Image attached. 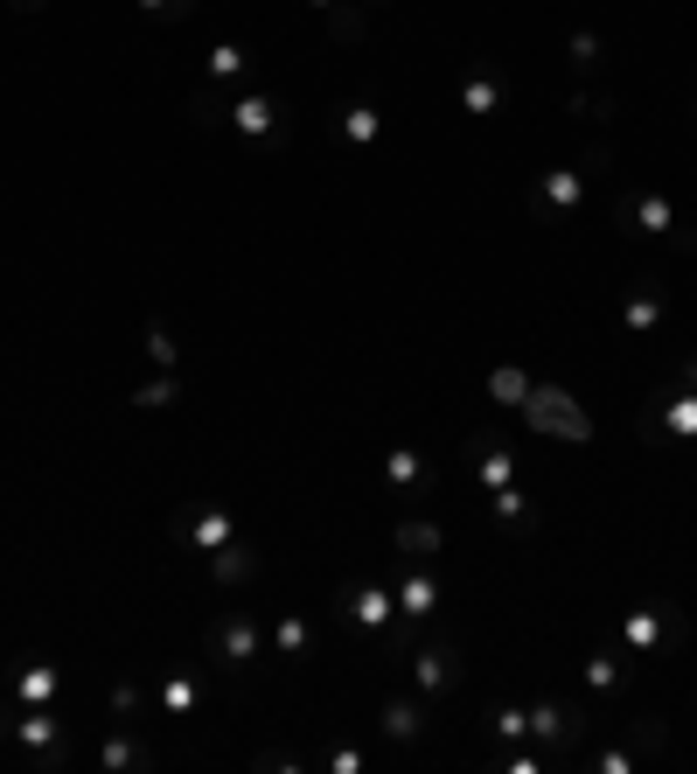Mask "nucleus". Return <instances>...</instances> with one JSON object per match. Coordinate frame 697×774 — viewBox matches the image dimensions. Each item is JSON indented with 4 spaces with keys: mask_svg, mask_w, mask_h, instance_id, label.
<instances>
[{
    "mask_svg": "<svg viewBox=\"0 0 697 774\" xmlns=\"http://www.w3.org/2000/svg\"><path fill=\"white\" fill-rule=\"evenodd\" d=\"M98 761H105V767H154V753H147V747H132L126 733H112L105 747H98Z\"/></svg>",
    "mask_w": 697,
    "mask_h": 774,
    "instance_id": "obj_21",
    "label": "nucleus"
},
{
    "mask_svg": "<svg viewBox=\"0 0 697 774\" xmlns=\"http://www.w3.org/2000/svg\"><path fill=\"white\" fill-rule=\"evenodd\" d=\"M530 733H537V739H552V747H558V753H572V739H579V733H586V719H579V712H572V705H558V698H544V705H537V712H530Z\"/></svg>",
    "mask_w": 697,
    "mask_h": 774,
    "instance_id": "obj_6",
    "label": "nucleus"
},
{
    "mask_svg": "<svg viewBox=\"0 0 697 774\" xmlns=\"http://www.w3.org/2000/svg\"><path fill=\"white\" fill-rule=\"evenodd\" d=\"M391 593H397V621H405V629L433 621V607H440V580H433V572H405Z\"/></svg>",
    "mask_w": 697,
    "mask_h": 774,
    "instance_id": "obj_5",
    "label": "nucleus"
},
{
    "mask_svg": "<svg viewBox=\"0 0 697 774\" xmlns=\"http://www.w3.org/2000/svg\"><path fill=\"white\" fill-rule=\"evenodd\" d=\"M440 545H446V537H440V523H433V517H405V523H397V551H405L411 566L440 558Z\"/></svg>",
    "mask_w": 697,
    "mask_h": 774,
    "instance_id": "obj_10",
    "label": "nucleus"
},
{
    "mask_svg": "<svg viewBox=\"0 0 697 774\" xmlns=\"http://www.w3.org/2000/svg\"><path fill=\"white\" fill-rule=\"evenodd\" d=\"M112 712H119V719H140V712H147V698H140L132 684H112Z\"/></svg>",
    "mask_w": 697,
    "mask_h": 774,
    "instance_id": "obj_36",
    "label": "nucleus"
},
{
    "mask_svg": "<svg viewBox=\"0 0 697 774\" xmlns=\"http://www.w3.org/2000/svg\"><path fill=\"white\" fill-rule=\"evenodd\" d=\"M662 426H670L676 440H697V391H690V384H684V398L662 405Z\"/></svg>",
    "mask_w": 697,
    "mask_h": 774,
    "instance_id": "obj_20",
    "label": "nucleus"
},
{
    "mask_svg": "<svg viewBox=\"0 0 697 774\" xmlns=\"http://www.w3.org/2000/svg\"><path fill=\"white\" fill-rule=\"evenodd\" d=\"M195 698H203V684H195L189 670H181V677H168V684H161V705H168V712H181V719L195 712Z\"/></svg>",
    "mask_w": 697,
    "mask_h": 774,
    "instance_id": "obj_26",
    "label": "nucleus"
},
{
    "mask_svg": "<svg viewBox=\"0 0 697 774\" xmlns=\"http://www.w3.org/2000/svg\"><path fill=\"white\" fill-rule=\"evenodd\" d=\"M8 8H14V14H42L49 0H8Z\"/></svg>",
    "mask_w": 697,
    "mask_h": 774,
    "instance_id": "obj_41",
    "label": "nucleus"
},
{
    "mask_svg": "<svg viewBox=\"0 0 697 774\" xmlns=\"http://www.w3.org/2000/svg\"><path fill=\"white\" fill-rule=\"evenodd\" d=\"M474 447H481V482H489V488H509V482H517V454H509L503 440H474Z\"/></svg>",
    "mask_w": 697,
    "mask_h": 774,
    "instance_id": "obj_13",
    "label": "nucleus"
},
{
    "mask_svg": "<svg viewBox=\"0 0 697 774\" xmlns=\"http://www.w3.org/2000/svg\"><path fill=\"white\" fill-rule=\"evenodd\" d=\"M579 195H586V175L579 168H544V203L552 210H579Z\"/></svg>",
    "mask_w": 697,
    "mask_h": 774,
    "instance_id": "obj_14",
    "label": "nucleus"
},
{
    "mask_svg": "<svg viewBox=\"0 0 697 774\" xmlns=\"http://www.w3.org/2000/svg\"><path fill=\"white\" fill-rule=\"evenodd\" d=\"M377 126H384V119H377V105H348L335 134H342L348 147H370V140H377Z\"/></svg>",
    "mask_w": 697,
    "mask_h": 774,
    "instance_id": "obj_19",
    "label": "nucleus"
},
{
    "mask_svg": "<svg viewBox=\"0 0 697 774\" xmlns=\"http://www.w3.org/2000/svg\"><path fill=\"white\" fill-rule=\"evenodd\" d=\"M342 614L356 621V629L384 635V629H397V593H391V586H377V580H363V586H348V593H342Z\"/></svg>",
    "mask_w": 697,
    "mask_h": 774,
    "instance_id": "obj_2",
    "label": "nucleus"
},
{
    "mask_svg": "<svg viewBox=\"0 0 697 774\" xmlns=\"http://www.w3.org/2000/svg\"><path fill=\"white\" fill-rule=\"evenodd\" d=\"M384 733H391V739H411V733H419V712H411L405 698H391V705H384Z\"/></svg>",
    "mask_w": 697,
    "mask_h": 774,
    "instance_id": "obj_31",
    "label": "nucleus"
},
{
    "mask_svg": "<svg viewBox=\"0 0 697 774\" xmlns=\"http://www.w3.org/2000/svg\"><path fill=\"white\" fill-rule=\"evenodd\" d=\"M523 426H537V433L566 440V447H593V419H586V405H579L572 391H558V384H530V398H523Z\"/></svg>",
    "mask_w": 697,
    "mask_h": 774,
    "instance_id": "obj_1",
    "label": "nucleus"
},
{
    "mask_svg": "<svg viewBox=\"0 0 697 774\" xmlns=\"http://www.w3.org/2000/svg\"><path fill=\"white\" fill-rule=\"evenodd\" d=\"M230 126H238V134L244 140H265V134H273V126H279V105H273V98H238V105H230Z\"/></svg>",
    "mask_w": 697,
    "mask_h": 774,
    "instance_id": "obj_11",
    "label": "nucleus"
},
{
    "mask_svg": "<svg viewBox=\"0 0 697 774\" xmlns=\"http://www.w3.org/2000/svg\"><path fill=\"white\" fill-rule=\"evenodd\" d=\"M600 767H607V774H628V767H635V747H607Z\"/></svg>",
    "mask_w": 697,
    "mask_h": 774,
    "instance_id": "obj_37",
    "label": "nucleus"
},
{
    "mask_svg": "<svg viewBox=\"0 0 697 774\" xmlns=\"http://www.w3.org/2000/svg\"><path fill=\"white\" fill-rule=\"evenodd\" d=\"M495 733H503V739H523L530 719H523V712H503V719H495Z\"/></svg>",
    "mask_w": 697,
    "mask_h": 774,
    "instance_id": "obj_38",
    "label": "nucleus"
},
{
    "mask_svg": "<svg viewBox=\"0 0 697 774\" xmlns=\"http://www.w3.org/2000/svg\"><path fill=\"white\" fill-rule=\"evenodd\" d=\"M566 49H572V63H579V71H600V36H586V28H579V36H572Z\"/></svg>",
    "mask_w": 697,
    "mask_h": 774,
    "instance_id": "obj_35",
    "label": "nucleus"
},
{
    "mask_svg": "<svg viewBox=\"0 0 697 774\" xmlns=\"http://www.w3.org/2000/svg\"><path fill=\"white\" fill-rule=\"evenodd\" d=\"M489 398H495V405H517V411H523V398H530V377L503 364V370L489 377Z\"/></svg>",
    "mask_w": 697,
    "mask_h": 774,
    "instance_id": "obj_24",
    "label": "nucleus"
},
{
    "mask_svg": "<svg viewBox=\"0 0 697 774\" xmlns=\"http://www.w3.org/2000/svg\"><path fill=\"white\" fill-rule=\"evenodd\" d=\"M384 468H391V482H397V488H411V482H426V460H419V454H411V447H397V454L384 460Z\"/></svg>",
    "mask_w": 697,
    "mask_h": 774,
    "instance_id": "obj_30",
    "label": "nucleus"
},
{
    "mask_svg": "<svg viewBox=\"0 0 697 774\" xmlns=\"http://www.w3.org/2000/svg\"><path fill=\"white\" fill-rule=\"evenodd\" d=\"M621 321L635 328V335H649V328L662 321V301H656V287H642V293H628L621 301Z\"/></svg>",
    "mask_w": 697,
    "mask_h": 774,
    "instance_id": "obj_18",
    "label": "nucleus"
},
{
    "mask_svg": "<svg viewBox=\"0 0 697 774\" xmlns=\"http://www.w3.org/2000/svg\"><path fill=\"white\" fill-rule=\"evenodd\" d=\"M662 244H670V252H697V230H670Z\"/></svg>",
    "mask_w": 697,
    "mask_h": 774,
    "instance_id": "obj_40",
    "label": "nucleus"
},
{
    "mask_svg": "<svg viewBox=\"0 0 697 774\" xmlns=\"http://www.w3.org/2000/svg\"><path fill=\"white\" fill-rule=\"evenodd\" d=\"M175 398H181V384H175V377H154V384L126 391V405H140V411H161V405H175Z\"/></svg>",
    "mask_w": 697,
    "mask_h": 774,
    "instance_id": "obj_27",
    "label": "nucleus"
},
{
    "mask_svg": "<svg viewBox=\"0 0 697 774\" xmlns=\"http://www.w3.org/2000/svg\"><path fill=\"white\" fill-rule=\"evenodd\" d=\"M621 224L649 230V238H670V230H676V203H670V195H635V203H621Z\"/></svg>",
    "mask_w": 697,
    "mask_h": 774,
    "instance_id": "obj_8",
    "label": "nucleus"
},
{
    "mask_svg": "<svg viewBox=\"0 0 697 774\" xmlns=\"http://www.w3.org/2000/svg\"><path fill=\"white\" fill-rule=\"evenodd\" d=\"M273 642H279V649H287V656H307V642H314V629H307L301 614H287V621H279V629H273Z\"/></svg>",
    "mask_w": 697,
    "mask_h": 774,
    "instance_id": "obj_29",
    "label": "nucleus"
},
{
    "mask_svg": "<svg viewBox=\"0 0 697 774\" xmlns=\"http://www.w3.org/2000/svg\"><path fill=\"white\" fill-rule=\"evenodd\" d=\"M411 684L426 690V698H446V690H460V649L454 642H433V649L411 656Z\"/></svg>",
    "mask_w": 697,
    "mask_h": 774,
    "instance_id": "obj_3",
    "label": "nucleus"
},
{
    "mask_svg": "<svg viewBox=\"0 0 697 774\" xmlns=\"http://www.w3.org/2000/svg\"><path fill=\"white\" fill-rule=\"evenodd\" d=\"M586 684H593V690H613V684H621V656H593V663H586Z\"/></svg>",
    "mask_w": 697,
    "mask_h": 774,
    "instance_id": "obj_34",
    "label": "nucleus"
},
{
    "mask_svg": "<svg viewBox=\"0 0 697 774\" xmlns=\"http://www.w3.org/2000/svg\"><path fill=\"white\" fill-rule=\"evenodd\" d=\"M175 531H181V537H195V545H203V551H224L230 537H238V517H230V509H217V503H210V509H195V517H181Z\"/></svg>",
    "mask_w": 697,
    "mask_h": 774,
    "instance_id": "obj_7",
    "label": "nucleus"
},
{
    "mask_svg": "<svg viewBox=\"0 0 697 774\" xmlns=\"http://www.w3.org/2000/svg\"><path fill=\"white\" fill-rule=\"evenodd\" d=\"M635 761H662V719H635Z\"/></svg>",
    "mask_w": 697,
    "mask_h": 774,
    "instance_id": "obj_32",
    "label": "nucleus"
},
{
    "mask_svg": "<svg viewBox=\"0 0 697 774\" xmlns=\"http://www.w3.org/2000/svg\"><path fill=\"white\" fill-rule=\"evenodd\" d=\"M684 384H690V391H697V364H690V370H684Z\"/></svg>",
    "mask_w": 697,
    "mask_h": 774,
    "instance_id": "obj_42",
    "label": "nucleus"
},
{
    "mask_svg": "<svg viewBox=\"0 0 697 774\" xmlns=\"http://www.w3.org/2000/svg\"><path fill=\"white\" fill-rule=\"evenodd\" d=\"M314 8H321V14H328V8H335V0H314Z\"/></svg>",
    "mask_w": 697,
    "mask_h": 774,
    "instance_id": "obj_43",
    "label": "nucleus"
},
{
    "mask_svg": "<svg viewBox=\"0 0 697 774\" xmlns=\"http://www.w3.org/2000/svg\"><path fill=\"white\" fill-rule=\"evenodd\" d=\"M363 8H384V0H363Z\"/></svg>",
    "mask_w": 697,
    "mask_h": 774,
    "instance_id": "obj_44",
    "label": "nucleus"
},
{
    "mask_svg": "<svg viewBox=\"0 0 697 774\" xmlns=\"http://www.w3.org/2000/svg\"><path fill=\"white\" fill-rule=\"evenodd\" d=\"M147 356H154L161 370H175V356H181V350H175V335H168L161 321H147Z\"/></svg>",
    "mask_w": 697,
    "mask_h": 774,
    "instance_id": "obj_33",
    "label": "nucleus"
},
{
    "mask_svg": "<svg viewBox=\"0 0 697 774\" xmlns=\"http://www.w3.org/2000/svg\"><path fill=\"white\" fill-rule=\"evenodd\" d=\"M56 670H49V663H28L22 670V677H14V698H22V705H49V698H56Z\"/></svg>",
    "mask_w": 697,
    "mask_h": 774,
    "instance_id": "obj_16",
    "label": "nucleus"
},
{
    "mask_svg": "<svg viewBox=\"0 0 697 774\" xmlns=\"http://www.w3.org/2000/svg\"><path fill=\"white\" fill-rule=\"evenodd\" d=\"M489 509H495V523H530V503H523V488H517V482H509V488H495Z\"/></svg>",
    "mask_w": 697,
    "mask_h": 774,
    "instance_id": "obj_28",
    "label": "nucleus"
},
{
    "mask_svg": "<svg viewBox=\"0 0 697 774\" xmlns=\"http://www.w3.org/2000/svg\"><path fill=\"white\" fill-rule=\"evenodd\" d=\"M210 580H217V586H252V580H258L252 545H238V537H230L224 551H210Z\"/></svg>",
    "mask_w": 697,
    "mask_h": 774,
    "instance_id": "obj_9",
    "label": "nucleus"
},
{
    "mask_svg": "<svg viewBox=\"0 0 697 774\" xmlns=\"http://www.w3.org/2000/svg\"><path fill=\"white\" fill-rule=\"evenodd\" d=\"M670 621H676L670 607H642V614H628V621H621V642H628V649H656Z\"/></svg>",
    "mask_w": 697,
    "mask_h": 774,
    "instance_id": "obj_12",
    "label": "nucleus"
},
{
    "mask_svg": "<svg viewBox=\"0 0 697 774\" xmlns=\"http://www.w3.org/2000/svg\"><path fill=\"white\" fill-rule=\"evenodd\" d=\"M14 739H28V747H56L63 726H56L49 712H22V719H14Z\"/></svg>",
    "mask_w": 697,
    "mask_h": 774,
    "instance_id": "obj_22",
    "label": "nucleus"
},
{
    "mask_svg": "<svg viewBox=\"0 0 697 774\" xmlns=\"http://www.w3.org/2000/svg\"><path fill=\"white\" fill-rule=\"evenodd\" d=\"M252 71V56H244L238 42H224V49H210V77H217V85H238V77Z\"/></svg>",
    "mask_w": 697,
    "mask_h": 774,
    "instance_id": "obj_25",
    "label": "nucleus"
},
{
    "mask_svg": "<svg viewBox=\"0 0 697 774\" xmlns=\"http://www.w3.org/2000/svg\"><path fill=\"white\" fill-rule=\"evenodd\" d=\"M328 767H335V774H356V767H363V753H356V747H342V753H328Z\"/></svg>",
    "mask_w": 697,
    "mask_h": 774,
    "instance_id": "obj_39",
    "label": "nucleus"
},
{
    "mask_svg": "<svg viewBox=\"0 0 697 774\" xmlns=\"http://www.w3.org/2000/svg\"><path fill=\"white\" fill-rule=\"evenodd\" d=\"M363 36H370V14L335 0V8H328V42H363Z\"/></svg>",
    "mask_w": 697,
    "mask_h": 774,
    "instance_id": "obj_17",
    "label": "nucleus"
},
{
    "mask_svg": "<svg viewBox=\"0 0 697 774\" xmlns=\"http://www.w3.org/2000/svg\"><path fill=\"white\" fill-rule=\"evenodd\" d=\"M566 112H572V119H586V126H607L621 105H613L607 91H572V105H566Z\"/></svg>",
    "mask_w": 697,
    "mask_h": 774,
    "instance_id": "obj_23",
    "label": "nucleus"
},
{
    "mask_svg": "<svg viewBox=\"0 0 697 774\" xmlns=\"http://www.w3.org/2000/svg\"><path fill=\"white\" fill-rule=\"evenodd\" d=\"M460 112L495 119V112H503V85H495V77H468V85H460Z\"/></svg>",
    "mask_w": 697,
    "mask_h": 774,
    "instance_id": "obj_15",
    "label": "nucleus"
},
{
    "mask_svg": "<svg viewBox=\"0 0 697 774\" xmlns=\"http://www.w3.org/2000/svg\"><path fill=\"white\" fill-rule=\"evenodd\" d=\"M210 656H217V663H258V621L252 614H230V621H217V629H210Z\"/></svg>",
    "mask_w": 697,
    "mask_h": 774,
    "instance_id": "obj_4",
    "label": "nucleus"
}]
</instances>
